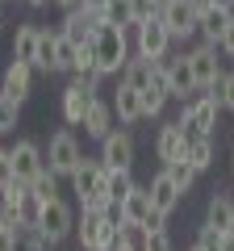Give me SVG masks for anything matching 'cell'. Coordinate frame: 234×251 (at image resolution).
Returning <instances> with one entry per match:
<instances>
[{"label": "cell", "mask_w": 234, "mask_h": 251, "mask_svg": "<svg viewBox=\"0 0 234 251\" xmlns=\"http://www.w3.org/2000/svg\"><path fill=\"white\" fill-rule=\"evenodd\" d=\"M130 34H134V29H121V25H100L96 34H92V50H96V72L100 75L126 72V63L134 59Z\"/></svg>", "instance_id": "cell-1"}, {"label": "cell", "mask_w": 234, "mask_h": 251, "mask_svg": "<svg viewBox=\"0 0 234 251\" xmlns=\"http://www.w3.org/2000/svg\"><path fill=\"white\" fill-rule=\"evenodd\" d=\"M217 113H222V97L209 88V92H197V97L184 100V109H180V117H176V122H180L188 134H213Z\"/></svg>", "instance_id": "cell-2"}, {"label": "cell", "mask_w": 234, "mask_h": 251, "mask_svg": "<svg viewBox=\"0 0 234 251\" xmlns=\"http://www.w3.org/2000/svg\"><path fill=\"white\" fill-rule=\"evenodd\" d=\"M117 234H121L117 214H80V222H75V239L84 251H109Z\"/></svg>", "instance_id": "cell-3"}, {"label": "cell", "mask_w": 234, "mask_h": 251, "mask_svg": "<svg viewBox=\"0 0 234 251\" xmlns=\"http://www.w3.org/2000/svg\"><path fill=\"white\" fill-rule=\"evenodd\" d=\"M155 67H159L163 84H167V92H171L176 100L197 97V80H192V67H188V50H167Z\"/></svg>", "instance_id": "cell-4"}, {"label": "cell", "mask_w": 234, "mask_h": 251, "mask_svg": "<svg viewBox=\"0 0 234 251\" xmlns=\"http://www.w3.org/2000/svg\"><path fill=\"white\" fill-rule=\"evenodd\" d=\"M42 155H46V168H50L59 180H63V176H71V172L80 168V159H84L80 138H75L71 130H54V134H50V143L42 147Z\"/></svg>", "instance_id": "cell-5"}, {"label": "cell", "mask_w": 234, "mask_h": 251, "mask_svg": "<svg viewBox=\"0 0 234 251\" xmlns=\"http://www.w3.org/2000/svg\"><path fill=\"white\" fill-rule=\"evenodd\" d=\"M75 222H80V214H75L63 197H54V201H42V209H38V222H34V226L46 234V239L63 243L67 234H75Z\"/></svg>", "instance_id": "cell-6"}, {"label": "cell", "mask_w": 234, "mask_h": 251, "mask_svg": "<svg viewBox=\"0 0 234 251\" xmlns=\"http://www.w3.org/2000/svg\"><path fill=\"white\" fill-rule=\"evenodd\" d=\"M188 67H192V80H197V92L217 88L222 75H226L222 59H217V46H209V42H197V46L188 50Z\"/></svg>", "instance_id": "cell-7"}, {"label": "cell", "mask_w": 234, "mask_h": 251, "mask_svg": "<svg viewBox=\"0 0 234 251\" xmlns=\"http://www.w3.org/2000/svg\"><path fill=\"white\" fill-rule=\"evenodd\" d=\"M167 50H171V34L163 29V21H159V17L138 21V25H134V54H138V59L159 63Z\"/></svg>", "instance_id": "cell-8"}, {"label": "cell", "mask_w": 234, "mask_h": 251, "mask_svg": "<svg viewBox=\"0 0 234 251\" xmlns=\"http://www.w3.org/2000/svg\"><path fill=\"white\" fill-rule=\"evenodd\" d=\"M159 21L171 34V42H188L197 38V13H192L188 0H163L159 4Z\"/></svg>", "instance_id": "cell-9"}, {"label": "cell", "mask_w": 234, "mask_h": 251, "mask_svg": "<svg viewBox=\"0 0 234 251\" xmlns=\"http://www.w3.org/2000/svg\"><path fill=\"white\" fill-rule=\"evenodd\" d=\"M100 163L105 172H134V134L130 130H113L100 138Z\"/></svg>", "instance_id": "cell-10"}, {"label": "cell", "mask_w": 234, "mask_h": 251, "mask_svg": "<svg viewBox=\"0 0 234 251\" xmlns=\"http://www.w3.org/2000/svg\"><path fill=\"white\" fill-rule=\"evenodd\" d=\"M9 159H13V176H17L21 184H29V180L46 168V155H42V147H38L34 138H17V143L9 147Z\"/></svg>", "instance_id": "cell-11"}, {"label": "cell", "mask_w": 234, "mask_h": 251, "mask_svg": "<svg viewBox=\"0 0 234 251\" xmlns=\"http://www.w3.org/2000/svg\"><path fill=\"white\" fill-rule=\"evenodd\" d=\"M184 147H188V130L180 122H163L159 134H155V159L176 163V159H184Z\"/></svg>", "instance_id": "cell-12"}, {"label": "cell", "mask_w": 234, "mask_h": 251, "mask_svg": "<svg viewBox=\"0 0 234 251\" xmlns=\"http://www.w3.org/2000/svg\"><path fill=\"white\" fill-rule=\"evenodd\" d=\"M100 25H105V21H100V9H84V4H75V9H67V17H63L59 29L80 46V42H92V34H96Z\"/></svg>", "instance_id": "cell-13"}, {"label": "cell", "mask_w": 234, "mask_h": 251, "mask_svg": "<svg viewBox=\"0 0 234 251\" xmlns=\"http://www.w3.org/2000/svg\"><path fill=\"white\" fill-rule=\"evenodd\" d=\"M146 218H151V188H146V184H134V193L117 205V222L126 226V230H142Z\"/></svg>", "instance_id": "cell-14"}, {"label": "cell", "mask_w": 234, "mask_h": 251, "mask_svg": "<svg viewBox=\"0 0 234 251\" xmlns=\"http://www.w3.org/2000/svg\"><path fill=\"white\" fill-rule=\"evenodd\" d=\"M146 188H151V209H155V214H163V218H171V214H176V209H180V201H184V193H180V188H176V184H171V176H167V172H155V176H151V184H146Z\"/></svg>", "instance_id": "cell-15"}, {"label": "cell", "mask_w": 234, "mask_h": 251, "mask_svg": "<svg viewBox=\"0 0 234 251\" xmlns=\"http://www.w3.org/2000/svg\"><path fill=\"white\" fill-rule=\"evenodd\" d=\"M67 180H71L75 201H84L88 193H100V184H105V163H100V159H88V155H84V159H80V168H75Z\"/></svg>", "instance_id": "cell-16"}, {"label": "cell", "mask_w": 234, "mask_h": 251, "mask_svg": "<svg viewBox=\"0 0 234 251\" xmlns=\"http://www.w3.org/2000/svg\"><path fill=\"white\" fill-rule=\"evenodd\" d=\"M96 97H100V92H88V88H80V84H67L63 97H59V113H63V122L67 126H84V113H88V105Z\"/></svg>", "instance_id": "cell-17"}, {"label": "cell", "mask_w": 234, "mask_h": 251, "mask_svg": "<svg viewBox=\"0 0 234 251\" xmlns=\"http://www.w3.org/2000/svg\"><path fill=\"white\" fill-rule=\"evenodd\" d=\"M0 92H4V97H13L17 105H25V97L34 92V67H29V63H17V59H13L9 67H4Z\"/></svg>", "instance_id": "cell-18"}, {"label": "cell", "mask_w": 234, "mask_h": 251, "mask_svg": "<svg viewBox=\"0 0 234 251\" xmlns=\"http://www.w3.org/2000/svg\"><path fill=\"white\" fill-rule=\"evenodd\" d=\"M230 222H234V193H226V188H217L213 197H209V205H205V218H201V226H209V230H230Z\"/></svg>", "instance_id": "cell-19"}, {"label": "cell", "mask_w": 234, "mask_h": 251, "mask_svg": "<svg viewBox=\"0 0 234 251\" xmlns=\"http://www.w3.org/2000/svg\"><path fill=\"white\" fill-rule=\"evenodd\" d=\"M113 122H117V117H113V100L96 97V100L88 105V113H84V134L100 143L105 134H113Z\"/></svg>", "instance_id": "cell-20"}, {"label": "cell", "mask_w": 234, "mask_h": 251, "mask_svg": "<svg viewBox=\"0 0 234 251\" xmlns=\"http://www.w3.org/2000/svg\"><path fill=\"white\" fill-rule=\"evenodd\" d=\"M113 117L121 126H138L142 122V92L130 88V84H117V97H113Z\"/></svg>", "instance_id": "cell-21"}, {"label": "cell", "mask_w": 234, "mask_h": 251, "mask_svg": "<svg viewBox=\"0 0 234 251\" xmlns=\"http://www.w3.org/2000/svg\"><path fill=\"white\" fill-rule=\"evenodd\" d=\"M38 34H42L38 21H17V29H13V59H17V63H29V67H34Z\"/></svg>", "instance_id": "cell-22"}, {"label": "cell", "mask_w": 234, "mask_h": 251, "mask_svg": "<svg viewBox=\"0 0 234 251\" xmlns=\"http://www.w3.org/2000/svg\"><path fill=\"white\" fill-rule=\"evenodd\" d=\"M230 17H234V13L209 4V9L197 17V38H201V42H209V46H217V42H222V34H226V25H230Z\"/></svg>", "instance_id": "cell-23"}, {"label": "cell", "mask_w": 234, "mask_h": 251, "mask_svg": "<svg viewBox=\"0 0 234 251\" xmlns=\"http://www.w3.org/2000/svg\"><path fill=\"white\" fill-rule=\"evenodd\" d=\"M184 159L192 163V172H209L213 168V159H217V151H213V134H188V147H184Z\"/></svg>", "instance_id": "cell-24"}, {"label": "cell", "mask_w": 234, "mask_h": 251, "mask_svg": "<svg viewBox=\"0 0 234 251\" xmlns=\"http://www.w3.org/2000/svg\"><path fill=\"white\" fill-rule=\"evenodd\" d=\"M167 100H171V92H167V84H163L159 67H155V80H151V84L142 88V117H163Z\"/></svg>", "instance_id": "cell-25"}, {"label": "cell", "mask_w": 234, "mask_h": 251, "mask_svg": "<svg viewBox=\"0 0 234 251\" xmlns=\"http://www.w3.org/2000/svg\"><path fill=\"white\" fill-rule=\"evenodd\" d=\"M100 193H105L109 201H113V209L121 205V201L134 193V172H105V184H100Z\"/></svg>", "instance_id": "cell-26"}, {"label": "cell", "mask_w": 234, "mask_h": 251, "mask_svg": "<svg viewBox=\"0 0 234 251\" xmlns=\"http://www.w3.org/2000/svg\"><path fill=\"white\" fill-rule=\"evenodd\" d=\"M100 21H105V25L134 29V0H105V4H100Z\"/></svg>", "instance_id": "cell-27"}, {"label": "cell", "mask_w": 234, "mask_h": 251, "mask_svg": "<svg viewBox=\"0 0 234 251\" xmlns=\"http://www.w3.org/2000/svg\"><path fill=\"white\" fill-rule=\"evenodd\" d=\"M151 80H155V63L151 59H138V54L126 63V72H121V84H130V88H138V92H142Z\"/></svg>", "instance_id": "cell-28"}, {"label": "cell", "mask_w": 234, "mask_h": 251, "mask_svg": "<svg viewBox=\"0 0 234 251\" xmlns=\"http://www.w3.org/2000/svg\"><path fill=\"white\" fill-rule=\"evenodd\" d=\"M54 38H59V29H42V34H38L34 72H46V75H54Z\"/></svg>", "instance_id": "cell-29"}, {"label": "cell", "mask_w": 234, "mask_h": 251, "mask_svg": "<svg viewBox=\"0 0 234 251\" xmlns=\"http://www.w3.org/2000/svg\"><path fill=\"white\" fill-rule=\"evenodd\" d=\"M17 251H59V243L46 239L38 226H21L17 230Z\"/></svg>", "instance_id": "cell-30"}, {"label": "cell", "mask_w": 234, "mask_h": 251, "mask_svg": "<svg viewBox=\"0 0 234 251\" xmlns=\"http://www.w3.org/2000/svg\"><path fill=\"white\" fill-rule=\"evenodd\" d=\"M163 172H167V176H171V184L180 188L184 197H188V188L197 184V172H192V163H188V159H176V163H163Z\"/></svg>", "instance_id": "cell-31"}, {"label": "cell", "mask_w": 234, "mask_h": 251, "mask_svg": "<svg viewBox=\"0 0 234 251\" xmlns=\"http://www.w3.org/2000/svg\"><path fill=\"white\" fill-rule=\"evenodd\" d=\"M29 193H34L38 201H54V197H59V176H54L50 168H42L34 180H29Z\"/></svg>", "instance_id": "cell-32"}, {"label": "cell", "mask_w": 234, "mask_h": 251, "mask_svg": "<svg viewBox=\"0 0 234 251\" xmlns=\"http://www.w3.org/2000/svg\"><path fill=\"white\" fill-rule=\"evenodd\" d=\"M75 67V42L59 29V38H54V72H71Z\"/></svg>", "instance_id": "cell-33"}, {"label": "cell", "mask_w": 234, "mask_h": 251, "mask_svg": "<svg viewBox=\"0 0 234 251\" xmlns=\"http://www.w3.org/2000/svg\"><path fill=\"white\" fill-rule=\"evenodd\" d=\"M17 122H21V105H17L13 97H4V92H0V134L17 130Z\"/></svg>", "instance_id": "cell-34"}, {"label": "cell", "mask_w": 234, "mask_h": 251, "mask_svg": "<svg viewBox=\"0 0 234 251\" xmlns=\"http://www.w3.org/2000/svg\"><path fill=\"white\" fill-rule=\"evenodd\" d=\"M138 251H171V234L167 230H142Z\"/></svg>", "instance_id": "cell-35"}, {"label": "cell", "mask_w": 234, "mask_h": 251, "mask_svg": "<svg viewBox=\"0 0 234 251\" xmlns=\"http://www.w3.org/2000/svg\"><path fill=\"white\" fill-rule=\"evenodd\" d=\"M80 214H117L113 201L105 197V193H88V197L80 201Z\"/></svg>", "instance_id": "cell-36"}, {"label": "cell", "mask_w": 234, "mask_h": 251, "mask_svg": "<svg viewBox=\"0 0 234 251\" xmlns=\"http://www.w3.org/2000/svg\"><path fill=\"white\" fill-rule=\"evenodd\" d=\"M17 230H21V226L13 222V218L0 214V251H17Z\"/></svg>", "instance_id": "cell-37"}, {"label": "cell", "mask_w": 234, "mask_h": 251, "mask_svg": "<svg viewBox=\"0 0 234 251\" xmlns=\"http://www.w3.org/2000/svg\"><path fill=\"white\" fill-rule=\"evenodd\" d=\"M217 97H222V109H226V113H234V72H226L222 75V84H217Z\"/></svg>", "instance_id": "cell-38"}, {"label": "cell", "mask_w": 234, "mask_h": 251, "mask_svg": "<svg viewBox=\"0 0 234 251\" xmlns=\"http://www.w3.org/2000/svg\"><path fill=\"white\" fill-rule=\"evenodd\" d=\"M138 239H142V230H126L121 226V234H117V243L109 251H138Z\"/></svg>", "instance_id": "cell-39"}, {"label": "cell", "mask_w": 234, "mask_h": 251, "mask_svg": "<svg viewBox=\"0 0 234 251\" xmlns=\"http://www.w3.org/2000/svg\"><path fill=\"white\" fill-rule=\"evenodd\" d=\"M197 247L217 251V247H222V230H209V226H201V230H197Z\"/></svg>", "instance_id": "cell-40"}, {"label": "cell", "mask_w": 234, "mask_h": 251, "mask_svg": "<svg viewBox=\"0 0 234 251\" xmlns=\"http://www.w3.org/2000/svg\"><path fill=\"white\" fill-rule=\"evenodd\" d=\"M9 180H17V176H13V159H9V147H0V188L9 184Z\"/></svg>", "instance_id": "cell-41"}, {"label": "cell", "mask_w": 234, "mask_h": 251, "mask_svg": "<svg viewBox=\"0 0 234 251\" xmlns=\"http://www.w3.org/2000/svg\"><path fill=\"white\" fill-rule=\"evenodd\" d=\"M217 54H226V59H234V17H230V25H226L222 42H217Z\"/></svg>", "instance_id": "cell-42"}, {"label": "cell", "mask_w": 234, "mask_h": 251, "mask_svg": "<svg viewBox=\"0 0 234 251\" xmlns=\"http://www.w3.org/2000/svg\"><path fill=\"white\" fill-rule=\"evenodd\" d=\"M217 251H234V234H230V230L222 234V247H217Z\"/></svg>", "instance_id": "cell-43"}, {"label": "cell", "mask_w": 234, "mask_h": 251, "mask_svg": "<svg viewBox=\"0 0 234 251\" xmlns=\"http://www.w3.org/2000/svg\"><path fill=\"white\" fill-rule=\"evenodd\" d=\"M213 9H226V13H234V0H209Z\"/></svg>", "instance_id": "cell-44"}, {"label": "cell", "mask_w": 234, "mask_h": 251, "mask_svg": "<svg viewBox=\"0 0 234 251\" xmlns=\"http://www.w3.org/2000/svg\"><path fill=\"white\" fill-rule=\"evenodd\" d=\"M54 4H59V9H75V4H80V0H54Z\"/></svg>", "instance_id": "cell-45"}, {"label": "cell", "mask_w": 234, "mask_h": 251, "mask_svg": "<svg viewBox=\"0 0 234 251\" xmlns=\"http://www.w3.org/2000/svg\"><path fill=\"white\" fill-rule=\"evenodd\" d=\"M84 9H100V4H105V0H80Z\"/></svg>", "instance_id": "cell-46"}, {"label": "cell", "mask_w": 234, "mask_h": 251, "mask_svg": "<svg viewBox=\"0 0 234 251\" xmlns=\"http://www.w3.org/2000/svg\"><path fill=\"white\" fill-rule=\"evenodd\" d=\"M25 4H29V9H42V4H46V0H25Z\"/></svg>", "instance_id": "cell-47"}, {"label": "cell", "mask_w": 234, "mask_h": 251, "mask_svg": "<svg viewBox=\"0 0 234 251\" xmlns=\"http://www.w3.org/2000/svg\"><path fill=\"white\" fill-rule=\"evenodd\" d=\"M188 251H205V247H197V243H192V247H188Z\"/></svg>", "instance_id": "cell-48"}, {"label": "cell", "mask_w": 234, "mask_h": 251, "mask_svg": "<svg viewBox=\"0 0 234 251\" xmlns=\"http://www.w3.org/2000/svg\"><path fill=\"white\" fill-rule=\"evenodd\" d=\"M151 4H163V0H151Z\"/></svg>", "instance_id": "cell-49"}, {"label": "cell", "mask_w": 234, "mask_h": 251, "mask_svg": "<svg viewBox=\"0 0 234 251\" xmlns=\"http://www.w3.org/2000/svg\"><path fill=\"white\" fill-rule=\"evenodd\" d=\"M0 29H4V17H0Z\"/></svg>", "instance_id": "cell-50"}, {"label": "cell", "mask_w": 234, "mask_h": 251, "mask_svg": "<svg viewBox=\"0 0 234 251\" xmlns=\"http://www.w3.org/2000/svg\"><path fill=\"white\" fill-rule=\"evenodd\" d=\"M230 151H234V138H230Z\"/></svg>", "instance_id": "cell-51"}, {"label": "cell", "mask_w": 234, "mask_h": 251, "mask_svg": "<svg viewBox=\"0 0 234 251\" xmlns=\"http://www.w3.org/2000/svg\"><path fill=\"white\" fill-rule=\"evenodd\" d=\"M230 234H234V222H230Z\"/></svg>", "instance_id": "cell-52"}, {"label": "cell", "mask_w": 234, "mask_h": 251, "mask_svg": "<svg viewBox=\"0 0 234 251\" xmlns=\"http://www.w3.org/2000/svg\"><path fill=\"white\" fill-rule=\"evenodd\" d=\"M0 9H4V0H0Z\"/></svg>", "instance_id": "cell-53"}]
</instances>
